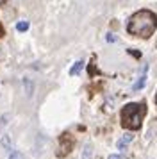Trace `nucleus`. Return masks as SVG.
<instances>
[{
  "mask_svg": "<svg viewBox=\"0 0 157 159\" xmlns=\"http://www.w3.org/2000/svg\"><path fill=\"white\" fill-rule=\"evenodd\" d=\"M157 29V15L150 9H139L128 18L127 32L134 38L148 39Z\"/></svg>",
  "mask_w": 157,
  "mask_h": 159,
  "instance_id": "f257e3e1",
  "label": "nucleus"
},
{
  "mask_svg": "<svg viewBox=\"0 0 157 159\" xmlns=\"http://www.w3.org/2000/svg\"><path fill=\"white\" fill-rule=\"evenodd\" d=\"M146 116V104L145 102H130L125 104L120 111L121 127L127 130H139L143 120Z\"/></svg>",
  "mask_w": 157,
  "mask_h": 159,
  "instance_id": "f03ea898",
  "label": "nucleus"
},
{
  "mask_svg": "<svg viewBox=\"0 0 157 159\" xmlns=\"http://www.w3.org/2000/svg\"><path fill=\"white\" fill-rule=\"evenodd\" d=\"M71 148H73V138H71V134L64 132L63 136L59 138V152H57V156L64 157L66 154H70Z\"/></svg>",
  "mask_w": 157,
  "mask_h": 159,
  "instance_id": "7ed1b4c3",
  "label": "nucleus"
},
{
  "mask_svg": "<svg viewBox=\"0 0 157 159\" xmlns=\"http://www.w3.org/2000/svg\"><path fill=\"white\" fill-rule=\"evenodd\" d=\"M146 72H148V65L143 66L141 75H139V77H137V80L132 84V91H139V89H143V88H145V84H146Z\"/></svg>",
  "mask_w": 157,
  "mask_h": 159,
  "instance_id": "20e7f679",
  "label": "nucleus"
},
{
  "mask_svg": "<svg viewBox=\"0 0 157 159\" xmlns=\"http://www.w3.org/2000/svg\"><path fill=\"white\" fill-rule=\"evenodd\" d=\"M132 134H130V132H127V134H123V136L120 138V139H118V143H116V147H118V150H123V148H125V147H127L128 143H130V141H132Z\"/></svg>",
  "mask_w": 157,
  "mask_h": 159,
  "instance_id": "39448f33",
  "label": "nucleus"
},
{
  "mask_svg": "<svg viewBox=\"0 0 157 159\" xmlns=\"http://www.w3.org/2000/svg\"><path fill=\"white\" fill-rule=\"evenodd\" d=\"M0 145L4 147V150H6V152H9V154L13 152V148H11V138L7 136V134H4V136H2V139H0Z\"/></svg>",
  "mask_w": 157,
  "mask_h": 159,
  "instance_id": "423d86ee",
  "label": "nucleus"
},
{
  "mask_svg": "<svg viewBox=\"0 0 157 159\" xmlns=\"http://www.w3.org/2000/svg\"><path fill=\"white\" fill-rule=\"evenodd\" d=\"M82 68H84V61H77V63L70 68V75H78V73L82 72Z\"/></svg>",
  "mask_w": 157,
  "mask_h": 159,
  "instance_id": "0eeeda50",
  "label": "nucleus"
},
{
  "mask_svg": "<svg viewBox=\"0 0 157 159\" xmlns=\"http://www.w3.org/2000/svg\"><path fill=\"white\" fill-rule=\"evenodd\" d=\"M93 156V147L89 143L84 145V152H82V159H91Z\"/></svg>",
  "mask_w": 157,
  "mask_h": 159,
  "instance_id": "6e6552de",
  "label": "nucleus"
},
{
  "mask_svg": "<svg viewBox=\"0 0 157 159\" xmlns=\"http://www.w3.org/2000/svg\"><path fill=\"white\" fill-rule=\"evenodd\" d=\"M23 84H25V93L27 97H32V91H34V84L30 82L29 79H23Z\"/></svg>",
  "mask_w": 157,
  "mask_h": 159,
  "instance_id": "1a4fd4ad",
  "label": "nucleus"
},
{
  "mask_svg": "<svg viewBox=\"0 0 157 159\" xmlns=\"http://www.w3.org/2000/svg\"><path fill=\"white\" fill-rule=\"evenodd\" d=\"M29 29V22L27 20H21V22L16 23V30H20V32H25Z\"/></svg>",
  "mask_w": 157,
  "mask_h": 159,
  "instance_id": "9d476101",
  "label": "nucleus"
},
{
  "mask_svg": "<svg viewBox=\"0 0 157 159\" xmlns=\"http://www.w3.org/2000/svg\"><path fill=\"white\" fill-rule=\"evenodd\" d=\"M9 159H23V156H21L18 150H13L11 154H9Z\"/></svg>",
  "mask_w": 157,
  "mask_h": 159,
  "instance_id": "9b49d317",
  "label": "nucleus"
},
{
  "mask_svg": "<svg viewBox=\"0 0 157 159\" xmlns=\"http://www.w3.org/2000/svg\"><path fill=\"white\" fill-rule=\"evenodd\" d=\"M107 159H125V157H123V154H111Z\"/></svg>",
  "mask_w": 157,
  "mask_h": 159,
  "instance_id": "f8f14e48",
  "label": "nucleus"
},
{
  "mask_svg": "<svg viewBox=\"0 0 157 159\" xmlns=\"http://www.w3.org/2000/svg\"><path fill=\"white\" fill-rule=\"evenodd\" d=\"M107 41H109V43H114V41H116L114 34H111V32H109V34H107Z\"/></svg>",
  "mask_w": 157,
  "mask_h": 159,
  "instance_id": "ddd939ff",
  "label": "nucleus"
},
{
  "mask_svg": "<svg viewBox=\"0 0 157 159\" xmlns=\"http://www.w3.org/2000/svg\"><path fill=\"white\" fill-rule=\"evenodd\" d=\"M4 32H6V30H4V27H2V23H0V36H4Z\"/></svg>",
  "mask_w": 157,
  "mask_h": 159,
  "instance_id": "4468645a",
  "label": "nucleus"
},
{
  "mask_svg": "<svg viewBox=\"0 0 157 159\" xmlns=\"http://www.w3.org/2000/svg\"><path fill=\"white\" fill-rule=\"evenodd\" d=\"M155 104H157V93H155Z\"/></svg>",
  "mask_w": 157,
  "mask_h": 159,
  "instance_id": "2eb2a0df",
  "label": "nucleus"
}]
</instances>
